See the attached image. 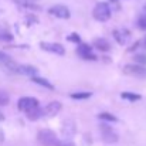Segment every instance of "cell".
<instances>
[{
	"instance_id": "ac0fdd59",
	"label": "cell",
	"mask_w": 146,
	"mask_h": 146,
	"mask_svg": "<svg viewBox=\"0 0 146 146\" xmlns=\"http://www.w3.org/2000/svg\"><path fill=\"white\" fill-rule=\"evenodd\" d=\"M99 118H101V119H105V121H111V122L118 121L116 116H113L112 113H108V112H102V113H99Z\"/></svg>"
},
{
	"instance_id": "2e32d148",
	"label": "cell",
	"mask_w": 146,
	"mask_h": 146,
	"mask_svg": "<svg viewBox=\"0 0 146 146\" xmlns=\"http://www.w3.org/2000/svg\"><path fill=\"white\" fill-rule=\"evenodd\" d=\"M121 97L123 98V99H128V101H139L141 99V95L133 94V92H122Z\"/></svg>"
},
{
	"instance_id": "e0dca14e",
	"label": "cell",
	"mask_w": 146,
	"mask_h": 146,
	"mask_svg": "<svg viewBox=\"0 0 146 146\" xmlns=\"http://www.w3.org/2000/svg\"><path fill=\"white\" fill-rule=\"evenodd\" d=\"M90 97H91V92H74V94H71V98H74V99H85V98Z\"/></svg>"
},
{
	"instance_id": "7a4b0ae2",
	"label": "cell",
	"mask_w": 146,
	"mask_h": 146,
	"mask_svg": "<svg viewBox=\"0 0 146 146\" xmlns=\"http://www.w3.org/2000/svg\"><path fill=\"white\" fill-rule=\"evenodd\" d=\"M111 14L112 13H111V7H109L108 3H98L97 6L94 7V10H92L94 19L98 20V21H101V23L108 21L111 19Z\"/></svg>"
},
{
	"instance_id": "9a60e30c",
	"label": "cell",
	"mask_w": 146,
	"mask_h": 146,
	"mask_svg": "<svg viewBox=\"0 0 146 146\" xmlns=\"http://www.w3.org/2000/svg\"><path fill=\"white\" fill-rule=\"evenodd\" d=\"M9 102H10V95L4 90H0V106H4Z\"/></svg>"
},
{
	"instance_id": "5bb4252c",
	"label": "cell",
	"mask_w": 146,
	"mask_h": 146,
	"mask_svg": "<svg viewBox=\"0 0 146 146\" xmlns=\"http://www.w3.org/2000/svg\"><path fill=\"white\" fill-rule=\"evenodd\" d=\"M31 80H33V82H36V84H40V85H43V87H46V88H48V90H54V87L50 84L47 80H44V78L34 77V78H31Z\"/></svg>"
},
{
	"instance_id": "277c9868",
	"label": "cell",
	"mask_w": 146,
	"mask_h": 146,
	"mask_svg": "<svg viewBox=\"0 0 146 146\" xmlns=\"http://www.w3.org/2000/svg\"><path fill=\"white\" fill-rule=\"evenodd\" d=\"M123 72L131 75V77H136V78H145L146 77V68L143 65L139 64H129L123 67Z\"/></svg>"
},
{
	"instance_id": "7402d4cb",
	"label": "cell",
	"mask_w": 146,
	"mask_h": 146,
	"mask_svg": "<svg viewBox=\"0 0 146 146\" xmlns=\"http://www.w3.org/2000/svg\"><path fill=\"white\" fill-rule=\"evenodd\" d=\"M68 41H75V43H80V37H78V34L72 33V34L68 37Z\"/></svg>"
},
{
	"instance_id": "d6986e66",
	"label": "cell",
	"mask_w": 146,
	"mask_h": 146,
	"mask_svg": "<svg viewBox=\"0 0 146 146\" xmlns=\"http://www.w3.org/2000/svg\"><path fill=\"white\" fill-rule=\"evenodd\" d=\"M138 27L141 30H146V11L138 19Z\"/></svg>"
},
{
	"instance_id": "30bf717a",
	"label": "cell",
	"mask_w": 146,
	"mask_h": 146,
	"mask_svg": "<svg viewBox=\"0 0 146 146\" xmlns=\"http://www.w3.org/2000/svg\"><path fill=\"white\" fill-rule=\"evenodd\" d=\"M113 36H115V38H116V41L119 44L125 46L129 41V38H131V31L126 30V29H119V30H115L113 31Z\"/></svg>"
},
{
	"instance_id": "8992f818",
	"label": "cell",
	"mask_w": 146,
	"mask_h": 146,
	"mask_svg": "<svg viewBox=\"0 0 146 146\" xmlns=\"http://www.w3.org/2000/svg\"><path fill=\"white\" fill-rule=\"evenodd\" d=\"M101 135H102L104 142H106V143H115V142H118V135L108 125H101Z\"/></svg>"
},
{
	"instance_id": "ba28073f",
	"label": "cell",
	"mask_w": 146,
	"mask_h": 146,
	"mask_svg": "<svg viewBox=\"0 0 146 146\" xmlns=\"http://www.w3.org/2000/svg\"><path fill=\"white\" fill-rule=\"evenodd\" d=\"M40 47L44 51H48V52H54L57 55H64L65 54V50L61 44H57V43H47V41H41L40 43Z\"/></svg>"
},
{
	"instance_id": "d4e9b609",
	"label": "cell",
	"mask_w": 146,
	"mask_h": 146,
	"mask_svg": "<svg viewBox=\"0 0 146 146\" xmlns=\"http://www.w3.org/2000/svg\"><path fill=\"white\" fill-rule=\"evenodd\" d=\"M3 119H4V115H3V112L0 111V121H3Z\"/></svg>"
},
{
	"instance_id": "484cf974",
	"label": "cell",
	"mask_w": 146,
	"mask_h": 146,
	"mask_svg": "<svg viewBox=\"0 0 146 146\" xmlns=\"http://www.w3.org/2000/svg\"><path fill=\"white\" fill-rule=\"evenodd\" d=\"M29 1H37V0H29Z\"/></svg>"
},
{
	"instance_id": "52a82bcc",
	"label": "cell",
	"mask_w": 146,
	"mask_h": 146,
	"mask_svg": "<svg viewBox=\"0 0 146 146\" xmlns=\"http://www.w3.org/2000/svg\"><path fill=\"white\" fill-rule=\"evenodd\" d=\"M61 109H62L61 102H58V101H52V102H50L47 106H44V108H43V116L52 118V116H55Z\"/></svg>"
},
{
	"instance_id": "9c48e42d",
	"label": "cell",
	"mask_w": 146,
	"mask_h": 146,
	"mask_svg": "<svg viewBox=\"0 0 146 146\" xmlns=\"http://www.w3.org/2000/svg\"><path fill=\"white\" fill-rule=\"evenodd\" d=\"M16 74H21V75H29L31 78L37 77L38 74V70L33 65H24V64H19L17 65V70H16Z\"/></svg>"
},
{
	"instance_id": "603a6c76",
	"label": "cell",
	"mask_w": 146,
	"mask_h": 146,
	"mask_svg": "<svg viewBox=\"0 0 146 146\" xmlns=\"http://www.w3.org/2000/svg\"><path fill=\"white\" fill-rule=\"evenodd\" d=\"M57 146H75L72 142H70V141H64V142H58Z\"/></svg>"
},
{
	"instance_id": "44dd1931",
	"label": "cell",
	"mask_w": 146,
	"mask_h": 146,
	"mask_svg": "<svg viewBox=\"0 0 146 146\" xmlns=\"http://www.w3.org/2000/svg\"><path fill=\"white\" fill-rule=\"evenodd\" d=\"M10 61H11V57H10L9 54H6V52L0 51V62H3V64H7V62H10Z\"/></svg>"
},
{
	"instance_id": "cb8c5ba5",
	"label": "cell",
	"mask_w": 146,
	"mask_h": 146,
	"mask_svg": "<svg viewBox=\"0 0 146 146\" xmlns=\"http://www.w3.org/2000/svg\"><path fill=\"white\" fill-rule=\"evenodd\" d=\"M141 46H142L143 48H146V37L143 38V40H142V41H141Z\"/></svg>"
},
{
	"instance_id": "8fae6325",
	"label": "cell",
	"mask_w": 146,
	"mask_h": 146,
	"mask_svg": "<svg viewBox=\"0 0 146 146\" xmlns=\"http://www.w3.org/2000/svg\"><path fill=\"white\" fill-rule=\"evenodd\" d=\"M77 52L84 60H97L95 54L92 52V48L90 46H87V44H80V47L77 48Z\"/></svg>"
},
{
	"instance_id": "ffe728a7",
	"label": "cell",
	"mask_w": 146,
	"mask_h": 146,
	"mask_svg": "<svg viewBox=\"0 0 146 146\" xmlns=\"http://www.w3.org/2000/svg\"><path fill=\"white\" fill-rule=\"evenodd\" d=\"M133 60L141 65V64H146V54H136L135 57H133Z\"/></svg>"
},
{
	"instance_id": "7c38bea8",
	"label": "cell",
	"mask_w": 146,
	"mask_h": 146,
	"mask_svg": "<svg viewBox=\"0 0 146 146\" xmlns=\"http://www.w3.org/2000/svg\"><path fill=\"white\" fill-rule=\"evenodd\" d=\"M75 131H77V128H75L74 121L67 119V121L62 123V135H64L65 138H72V136L75 135Z\"/></svg>"
},
{
	"instance_id": "3957f363",
	"label": "cell",
	"mask_w": 146,
	"mask_h": 146,
	"mask_svg": "<svg viewBox=\"0 0 146 146\" xmlns=\"http://www.w3.org/2000/svg\"><path fill=\"white\" fill-rule=\"evenodd\" d=\"M37 139L43 146H57L58 143L57 135L51 129H41L37 135Z\"/></svg>"
},
{
	"instance_id": "6da1fadb",
	"label": "cell",
	"mask_w": 146,
	"mask_h": 146,
	"mask_svg": "<svg viewBox=\"0 0 146 146\" xmlns=\"http://www.w3.org/2000/svg\"><path fill=\"white\" fill-rule=\"evenodd\" d=\"M17 105H19V109H20L21 112H24L26 115H29V113H31V112H34V111L40 109L38 101H37L36 98H33V97L20 98V99H19V102H17Z\"/></svg>"
},
{
	"instance_id": "5b68a950",
	"label": "cell",
	"mask_w": 146,
	"mask_h": 146,
	"mask_svg": "<svg viewBox=\"0 0 146 146\" xmlns=\"http://www.w3.org/2000/svg\"><path fill=\"white\" fill-rule=\"evenodd\" d=\"M48 13L57 19H70V10L64 4H55L48 9Z\"/></svg>"
},
{
	"instance_id": "4fadbf2b",
	"label": "cell",
	"mask_w": 146,
	"mask_h": 146,
	"mask_svg": "<svg viewBox=\"0 0 146 146\" xmlns=\"http://www.w3.org/2000/svg\"><path fill=\"white\" fill-rule=\"evenodd\" d=\"M94 47L98 50H101V51H109V50H111L109 43H108L105 38H97V40H94Z\"/></svg>"
}]
</instances>
